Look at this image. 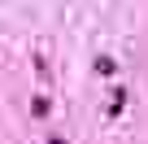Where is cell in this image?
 <instances>
[{
	"instance_id": "cell-1",
	"label": "cell",
	"mask_w": 148,
	"mask_h": 144,
	"mask_svg": "<svg viewBox=\"0 0 148 144\" xmlns=\"http://www.w3.org/2000/svg\"><path fill=\"white\" fill-rule=\"evenodd\" d=\"M31 114H35V118H48V114H52L48 96H35V101H31Z\"/></svg>"
},
{
	"instance_id": "cell-2",
	"label": "cell",
	"mask_w": 148,
	"mask_h": 144,
	"mask_svg": "<svg viewBox=\"0 0 148 144\" xmlns=\"http://www.w3.org/2000/svg\"><path fill=\"white\" fill-rule=\"evenodd\" d=\"M122 105H126V92H122V88H113V101H109V114L118 118V114H122Z\"/></svg>"
},
{
	"instance_id": "cell-3",
	"label": "cell",
	"mask_w": 148,
	"mask_h": 144,
	"mask_svg": "<svg viewBox=\"0 0 148 144\" xmlns=\"http://www.w3.org/2000/svg\"><path fill=\"white\" fill-rule=\"evenodd\" d=\"M48 144H70V140H61V135H48Z\"/></svg>"
}]
</instances>
